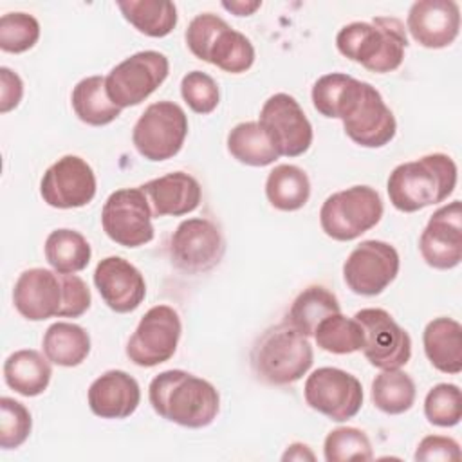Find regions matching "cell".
Instances as JSON below:
<instances>
[{"mask_svg":"<svg viewBox=\"0 0 462 462\" xmlns=\"http://www.w3.org/2000/svg\"><path fill=\"white\" fill-rule=\"evenodd\" d=\"M188 135V117L173 101H157L146 106L134 125L132 143L141 157L166 161L175 157Z\"/></svg>","mask_w":462,"mask_h":462,"instance_id":"8","label":"cell"},{"mask_svg":"<svg viewBox=\"0 0 462 462\" xmlns=\"http://www.w3.org/2000/svg\"><path fill=\"white\" fill-rule=\"evenodd\" d=\"M251 368L267 384L285 386L300 381L312 366L309 337L287 321L269 327L253 345Z\"/></svg>","mask_w":462,"mask_h":462,"instance_id":"4","label":"cell"},{"mask_svg":"<svg viewBox=\"0 0 462 462\" xmlns=\"http://www.w3.org/2000/svg\"><path fill=\"white\" fill-rule=\"evenodd\" d=\"M70 101L79 121L90 126H105L117 119L123 110L110 101L103 76H88L78 81Z\"/></svg>","mask_w":462,"mask_h":462,"instance_id":"27","label":"cell"},{"mask_svg":"<svg viewBox=\"0 0 462 462\" xmlns=\"http://www.w3.org/2000/svg\"><path fill=\"white\" fill-rule=\"evenodd\" d=\"M148 197L153 217H180L195 211L202 189L199 180L186 171H173L139 186Z\"/></svg>","mask_w":462,"mask_h":462,"instance_id":"23","label":"cell"},{"mask_svg":"<svg viewBox=\"0 0 462 462\" xmlns=\"http://www.w3.org/2000/svg\"><path fill=\"white\" fill-rule=\"evenodd\" d=\"M152 208L141 188H123L105 200L101 226L106 236L123 247H139L153 240Z\"/></svg>","mask_w":462,"mask_h":462,"instance_id":"10","label":"cell"},{"mask_svg":"<svg viewBox=\"0 0 462 462\" xmlns=\"http://www.w3.org/2000/svg\"><path fill=\"white\" fill-rule=\"evenodd\" d=\"M457 186V164L446 153H428L395 166L388 177L390 202L402 213L444 202Z\"/></svg>","mask_w":462,"mask_h":462,"instance_id":"2","label":"cell"},{"mask_svg":"<svg viewBox=\"0 0 462 462\" xmlns=\"http://www.w3.org/2000/svg\"><path fill=\"white\" fill-rule=\"evenodd\" d=\"M186 43L193 56L231 74L245 72L254 63L251 40L213 13H200L189 22Z\"/></svg>","mask_w":462,"mask_h":462,"instance_id":"5","label":"cell"},{"mask_svg":"<svg viewBox=\"0 0 462 462\" xmlns=\"http://www.w3.org/2000/svg\"><path fill=\"white\" fill-rule=\"evenodd\" d=\"M258 123L269 135L278 155L298 157L312 144L310 121L300 103L285 92H278L263 103Z\"/></svg>","mask_w":462,"mask_h":462,"instance_id":"16","label":"cell"},{"mask_svg":"<svg viewBox=\"0 0 462 462\" xmlns=\"http://www.w3.org/2000/svg\"><path fill=\"white\" fill-rule=\"evenodd\" d=\"M170 61L159 51H141L117 63L105 78L106 94L119 108L135 106L162 85Z\"/></svg>","mask_w":462,"mask_h":462,"instance_id":"9","label":"cell"},{"mask_svg":"<svg viewBox=\"0 0 462 462\" xmlns=\"http://www.w3.org/2000/svg\"><path fill=\"white\" fill-rule=\"evenodd\" d=\"M383 200L370 186H352L327 197L319 209V224L327 236L350 242L379 224Z\"/></svg>","mask_w":462,"mask_h":462,"instance_id":"7","label":"cell"},{"mask_svg":"<svg viewBox=\"0 0 462 462\" xmlns=\"http://www.w3.org/2000/svg\"><path fill=\"white\" fill-rule=\"evenodd\" d=\"M424 262L440 271L453 269L462 260V206L453 200L439 208L419 238Z\"/></svg>","mask_w":462,"mask_h":462,"instance_id":"18","label":"cell"},{"mask_svg":"<svg viewBox=\"0 0 462 462\" xmlns=\"http://www.w3.org/2000/svg\"><path fill=\"white\" fill-rule=\"evenodd\" d=\"M323 453L327 462H348V460H372L374 451L370 439L357 428H336L325 437Z\"/></svg>","mask_w":462,"mask_h":462,"instance_id":"35","label":"cell"},{"mask_svg":"<svg viewBox=\"0 0 462 462\" xmlns=\"http://www.w3.org/2000/svg\"><path fill=\"white\" fill-rule=\"evenodd\" d=\"M337 312H341L337 298L323 285H310L296 296L285 321L303 336L310 337L325 318Z\"/></svg>","mask_w":462,"mask_h":462,"instance_id":"29","label":"cell"},{"mask_svg":"<svg viewBox=\"0 0 462 462\" xmlns=\"http://www.w3.org/2000/svg\"><path fill=\"white\" fill-rule=\"evenodd\" d=\"M0 112L5 114L16 108L23 96L22 78L7 67H0Z\"/></svg>","mask_w":462,"mask_h":462,"instance_id":"42","label":"cell"},{"mask_svg":"<svg viewBox=\"0 0 462 462\" xmlns=\"http://www.w3.org/2000/svg\"><path fill=\"white\" fill-rule=\"evenodd\" d=\"M424 415L435 426H457L462 419L460 388L451 383H440L433 386L424 399Z\"/></svg>","mask_w":462,"mask_h":462,"instance_id":"36","label":"cell"},{"mask_svg":"<svg viewBox=\"0 0 462 462\" xmlns=\"http://www.w3.org/2000/svg\"><path fill=\"white\" fill-rule=\"evenodd\" d=\"M337 119L343 121L345 134L365 148H381L388 144L397 132L393 112L386 106L379 90L359 79L354 81Z\"/></svg>","mask_w":462,"mask_h":462,"instance_id":"6","label":"cell"},{"mask_svg":"<svg viewBox=\"0 0 462 462\" xmlns=\"http://www.w3.org/2000/svg\"><path fill=\"white\" fill-rule=\"evenodd\" d=\"M314 339L318 346L330 354H352L363 348L365 334L356 318H346L341 312L325 318L316 332Z\"/></svg>","mask_w":462,"mask_h":462,"instance_id":"34","label":"cell"},{"mask_svg":"<svg viewBox=\"0 0 462 462\" xmlns=\"http://www.w3.org/2000/svg\"><path fill=\"white\" fill-rule=\"evenodd\" d=\"M406 27L426 49H444L460 31V7L453 0H419L408 11Z\"/></svg>","mask_w":462,"mask_h":462,"instance_id":"20","label":"cell"},{"mask_svg":"<svg viewBox=\"0 0 462 462\" xmlns=\"http://www.w3.org/2000/svg\"><path fill=\"white\" fill-rule=\"evenodd\" d=\"M40 195L51 208H83L96 195V173L85 159L63 155L43 173Z\"/></svg>","mask_w":462,"mask_h":462,"instance_id":"17","label":"cell"},{"mask_svg":"<svg viewBox=\"0 0 462 462\" xmlns=\"http://www.w3.org/2000/svg\"><path fill=\"white\" fill-rule=\"evenodd\" d=\"M314 453L309 449L307 444L301 442H294L287 448V451L283 453L282 460H314Z\"/></svg>","mask_w":462,"mask_h":462,"instance_id":"44","label":"cell"},{"mask_svg":"<svg viewBox=\"0 0 462 462\" xmlns=\"http://www.w3.org/2000/svg\"><path fill=\"white\" fill-rule=\"evenodd\" d=\"M32 419L29 410L11 399L2 397L0 399V448L4 449H14L20 448L31 435Z\"/></svg>","mask_w":462,"mask_h":462,"instance_id":"38","label":"cell"},{"mask_svg":"<svg viewBox=\"0 0 462 462\" xmlns=\"http://www.w3.org/2000/svg\"><path fill=\"white\" fill-rule=\"evenodd\" d=\"M180 94L188 106L197 114H211L218 105V85L217 81L202 72L191 70L180 81Z\"/></svg>","mask_w":462,"mask_h":462,"instance_id":"39","label":"cell"},{"mask_svg":"<svg viewBox=\"0 0 462 462\" xmlns=\"http://www.w3.org/2000/svg\"><path fill=\"white\" fill-rule=\"evenodd\" d=\"M422 345L430 363L444 374L462 370V327L453 318H435L422 332Z\"/></svg>","mask_w":462,"mask_h":462,"instance_id":"24","label":"cell"},{"mask_svg":"<svg viewBox=\"0 0 462 462\" xmlns=\"http://www.w3.org/2000/svg\"><path fill=\"white\" fill-rule=\"evenodd\" d=\"M45 258L60 274H74L83 271L92 256L87 238L74 229H54L45 240Z\"/></svg>","mask_w":462,"mask_h":462,"instance_id":"30","label":"cell"},{"mask_svg":"<svg viewBox=\"0 0 462 462\" xmlns=\"http://www.w3.org/2000/svg\"><path fill=\"white\" fill-rule=\"evenodd\" d=\"M13 303L16 310L31 321L58 316L63 303L61 274L43 267L23 271L14 283Z\"/></svg>","mask_w":462,"mask_h":462,"instance_id":"21","label":"cell"},{"mask_svg":"<svg viewBox=\"0 0 462 462\" xmlns=\"http://www.w3.org/2000/svg\"><path fill=\"white\" fill-rule=\"evenodd\" d=\"M94 283L108 309L119 314L135 310L146 296L141 271L121 256L103 258L94 271Z\"/></svg>","mask_w":462,"mask_h":462,"instance_id":"19","label":"cell"},{"mask_svg":"<svg viewBox=\"0 0 462 462\" xmlns=\"http://www.w3.org/2000/svg\"><path fill=\"white\" fill-rule=\"evenodd\" d=\"M399 253L383 240H365L352 249L343 265L348 289L361 296L381 294L397 276Z\"/></svg>","mask_w":462,"mask_h":462,"instance_id":"15","label":"cell"},{"mask_svg":"<svg viewBox=\"0 0 462 462\" xmlns=\"http://www.w3.org/2000/svg\"><path fill=\"white\" fill-rule=\"evenodd\" d=\"M307 404L336 422L356 417L363 406V386L359 379L341 368L321 366L305 381Z\"/></svg>","mask_w":462,"mask_h":462,"instance_id":"12","label":"cell"},{"mask_svg":"<svg viewBox=\"0 0 462 462\" xmlns=\"http://www.w3.org/2000/svg\"><path fill=\"white\" fill-rule=\"evenodd\" d=\"M126 22H130L139 32L162 38L168 36L177 25V7L168 0H126L117 2Z\"/></svg>","mask_w":462,"mask_h":462,"instance_id":"31","label":"cell"},{"mask_svg":"<svg viewBox=\"0 0 462 462\" xmlns=\"http://www.w3.org/2000/svg\"><path fill=\"white\" fill-rule=\"evenodd\" d=\"M40 38V23L29 13H7L0 18V49L20 54L34 47Z\"/></svg>","mask_w":462,"mask_h":462,"instance_id":"37","label":"cell"},{"mask_svg":"<svg viewBox=\"0 0 462 462\" xmlns=\"http://www.w3.org/2000/svg\"><path fill=\"white\" fill-rule=\"evenodd\" d=\"M415 395L413 379L399 368L383 370L372 381V402L383 413L399 415L408 411L415 402Z\"/></svg>","mask_w":462,"mask_h":462,"instance_id":"33","label":"cell"},{"mask_svg":"<svg viewBox=\"0 0 462 462\" xmlns=\"http://www.w3.org/2000/svg\"><path fill=\"white\" fill-rule=\"evenodd\" d=\"M336 45L345 58L370 72L384 74L401 67L408 36L399 18L375 16L372 22H352L341 27Z\"/></svg>","mask_w":462,"mask_h":462,"instance_id":"3","label":"cell"},{"mask_svg":"<svg viewBox=\"0 0 462 462\" xmlns=\"http://www.w3.org/2000/svg\"><path fill=\"white\" fill-rule=\"evenodd\" d=\"M262 2L260 0H235V2H222V7L227 9L229 13L236 14V16H249L253 14L256 9H260Z\"/></svg>","mask_w":462,"mask_h":462,"instance_id":"43","label":"cell"},{"mask_svg":"<svg viewBox=\"0 0 462 462\" xmlns=\"http://www.w3.org/2000/svg\"><path fill=\"white\" fill-rule=\"evenodd\" d=\"M148 399L157 415L184 428H206L218 413L217 388L189 372L164 370L148 386Z\"/></svg>","mask_w":462,"mask_h":462,"instance_id":"1","label":"cell"},{"mask_svg":"<svg viewBox=\"0 0 462 462\" xmlns=\"http://www.w3.org/2000/svg\"><path fill=\"white\" fill-rule=\"evenodd\" d=\"M88 408L101 419H126L141 402L137 381L123 370L101 374L88 388Z\"/></svg>","mask_w":462,"mask_h":462,"instance_id":"22","label":"cell"},{"mask_svg":"<svg viewBox=\"0 0 462 462\" xmlns=\"http://www.w3.org/2000/svg\"><path fill=\"white\" fill-rule=\"evenodd\" d=\"M227 152L242 164L269 166L280 155L273 146L269 135L256 121L238 123L227 134Z\"/></svg>","mask_w":462,"mask_h":462,"instance_id":"32","label":"cell"},{"mask_svg":"<svg viewBox=\"0 0 462 462\" xmlns=\"http://www.w3.org/2000/svg\"><path fill=\"white\" fill-rule=\"evenodd\" d=\"M63 303L60 309V318H79L83 316L92 301L90 289L78 274H61Z\"/></svg>","mask_w":462,"mask_h":462,"instance_id":"40","label":"cell"},{"mask_svg":"<svg viewBox=\"0 0 462 462\" xmlns=\"http://www.w3.org/2000/svg\"><path fill=\"white\" fill-rule=\"evenodd\" d=\"M363 327V354L381 370L404 366L411 357L410 334L384 309H361L354 316Z\"/></svg>","mask_w":462,"mask_h":462,"instance_id":"14","label":"cell"},{"mask_svg":"<svg viewBox=\"0 0 462 462\" xmlns=\"http://www.w3.org/2000/svg\"><path fill=\"white\" fill-rule=\"evenodd\" d=\"M182 325L170 305H155L144 312L126 343V356L137 366H157L173 357Z\"/></svg>","mask_w":462,"mask_h":462,"instance_id":"11","label":"cell"},{"mask_svg":"<svg viewBox=\"0 0 462 462\" xmlns=\"http://www.w3.org/2000/svg\"><path fill=\"white\" fill-rule=\"evenodd\" d=\"M415 460H460V446L451 437L442 435H428L424 437L413 455Z\"/></svg>","mask_w":462,"mask_h":462,"instance_id":"41","label":"cell"},{"mask_svg":"<svg viewBox=\"0 0 462 462\" xmlns=\"http://www.w3.org/2000/svg\"><path fill=\"white\" fill-rule=\"evenodd\" d=\"M265 195L273 208L296 211L303 208L310 197V180L300 166L278 164L267 175Z\"/></svg>","mask_w":462,"mask_h":462,"instance_id":"28","label":"cell"},{"mask_svg":"<svg viewBox=\"0 0 462 462\" xmlns=\"http://www.w3.org/2000/svg\"><path fill=\"white\" fill-rule=\"evenodd\" d=\"M42 346L51 363L58 366H78L90 352V336L76 323L58 321L45 330Z\"/></svg>","mask_w":462,"mask_h":462,"instance_id":"26","label":"cell"},{"mask_svg":"<svg viewBox=\"0 0 462 462\" xmlns=\"http://www.w3.org/2000/svg\"><path fill=\"white\" fill-rule=\"evenodd\" d=\"M226 242L217 227L208 218H188L182 220L170 238V256L177 269L200 274L222 260Z\"/></svg>","mask_w":462,"mask_h":462,"instance_id":"13","label":"cell"},{"mask_svg":"<svg viewBox=\"0 0 462 462\" xmlns=\"http://www.w3.org/2000/svg\"><path fill=\"white\" fill-rule=\"evenodd\" d=\"M51 365L38 350L23 348L11 354L4 363V379L11 390L23 397L43 393L51 383Z\"/></svg>","mask_w":462,"mask_h":462,"instance_id":"25","label":"cell"}]
</instances>
